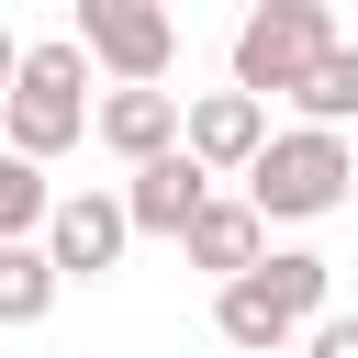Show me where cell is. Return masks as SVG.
I'll return each instance as SVG.
<instances>
[{"label": "cell", "mask_w": 358, "mask_h": 358, "mask_svg": "<svg viewBox=\"0 0 358 358\" xmlns=\"http://www.w3.org/2000/svg\"><path fill=\"white\" fill-rule=\"evenodd\" d=\"M56 313V257L45 235H0V324H45Z\"/></svg>", "instance_id": "cell-11"}, {"label": "cell", "mask_w": 358, "mask_h": 358, "mask_svg": "<svg viewBox=\"0 0 358 358\" xmlns=\"http://www.w3.org/2000/svg\"><path fill=\"white\" fill-rule=\"evenodd\" d=\"M123 246H134L123 190H67V201L45 213V257H56V280H101V268H123Z\"/></svg>", "instance_id": "cell-5"}, {"label": "cell", "mask_w": 358, "mask_h": 358, "mask_svg": "<svg viewBox=\"0 0 358 358\" xmlns=\"http://www.w3.org/2000/svg\"><path fill=\"white\" fill-rule=\"evenodd\" d=\"M11 67H22V45H11V34H0V90H11Z\"/></svg>", "instance_id": "cell-15"}, {"label": "cell", "mask_w": 358, "mask_h": 358, "mask_svg": "<svg viewBox=\"0 0 358 358\" xmlns=\"http://www.w3.org/2000/svg\"><path fill=\"white\" fill-rule=\"evenodd\" d=\"M179 145L224 179V168H246V157L268 145V101H257V90H201V101L179 112Z\"/></svg>", "instance_id": "cell-7"}, {"label": "cell", "mask_w": 358, "mask_h": 358, "mask_svg": "<svg viewBox=\"0 0 358 358\" xmlns=\"http://www.w3.org/2000/svg\"><path fill=\"white\" fill-rule=\"evenodd\" d=\"M0 134H11L22 157H67V145L90 134V45H78V34L22 45V67H11V90H0Z\"/></svg>", "instance_id": "cell-1"}, {"label": "cell", "mask_w": 358, "mask_h": 358, "mask_svg": "<svg viewBox=\"0 0 358 358\" xmlns=\"http://www.w3.org/2000/svg\"><path fill=\"white\" fill-rule=\"evenodd\" d=\"M78 45H90L112 78H168L179 11H168V0H78Z\"/></svg>", "instance_id": "cell-4"}, {"label": "cell", "mask_w": 358, "mask_h": 358, "mask_svg": "<svg viewBox=\"0 0 358 358\" xmlns=\"http://www.w3.org/2000/svg\"><path fill=\"white\" fill-rule=\"evenodd\" d=\"M90 134L134 168V157H157V145H179V90H157V78H123L101 112H90Z\"/></svg>", "instance_id": "cell-8"}, {"label": "cell", "mask_w": 358, "mask_h": 358, "mask_svg": "<svg viewBox=\"0 0 358 358\" xmlns=\"http://www.w3.org/2000/svg\"><path fill=\"white\" fill-rule=\"evenodd\" d=\"M45 213H56V190H45V157L0 145V235H45Z\"/></svg>", "instance_id": "cell-13"}, {"label": "cell", "mask_w": 358, "mask_h": 358, "mask_svg": "<svg viewBox=\"0 0 358 358\" xmlns=\"http://www.w3.org/2000/svg\"><path fill=\"white\" fill-rule=\"evenodd\" d=\"M235 179H246V201H257L268 224H313V213H336V201H347L358 157H347V134H336V123H302V134H268Z\"/></svg>", "instance_id": "cell-2"}, {"label": "cell", "mask_w": 358, "mask_h": 358, "mask_svg": "<svg viewBox=\"0 0 358 358\" xmlns=\"http://www.w3.org/2000/svg\"><path fill=\"white\" fill-rule=\"evenodd\" d=\"M302 358H358V313H313V336H302Z\"/></svg>", "instance_id": "cell-14"}, {"label": "cell", "mask_w": 358, "mask_h": 358, "mask_svg": "<svg viewBox=\"0 0 358 358\" xmlns=\"http://www.w3.org/2000/svg\"><path fill=\"white\" fill-rule=\"evenodd\" d=\"M291 101H302V123H336V134H347V123H358V45H324Z\"/></svg>", "instance_id": "cell-12"}, {"label": "cell", "mask_w": 358, "mask_h": 358, "mask_svg": "<svg viewBox=\"0 0 358 358\" xmlns=\"http://www.w3.org/2000/svg\"><path fill=\"white\" fill-rule=\"evenodd\" d=\"M213 324H224V347H246V358H268V347L302 336V313L268 291V268H235V280L213 291Z\"/></svg>", "instance_id": "cell-10"}, {"label": "cell", "mask_w": 358, "mask_h": 358, "mask_svg": "<svg viewBox=\"0 0 358 358\" xmlns=\"http://www.w3.org/2000/svg\"><path fill=\"white\" fill-rule=\"evenodd\" d=\"M168 11H179V0H168Z\"/></svg>", "instance_id": "cell-16"}, {"label": "cell", "mask_w": 358, "mask_h": 358, "mask_svg": "<svg viewBox=\"0 0 358 358\" xmlns=\"http://www.w3.org/2000/svg\"><path fill=\"white\" fill-rule=\"evenodd\" d=\"M179 246H190V268L235 280V268H257V257H268V213H257V201H201V213L179 224Z\"/></svg>", "instance_id": "cell-9"}, {"label": "cell", "mask_w": 358, "mask_h": 358, "mask_svg": "<svg viewBox=\"0 0 358 358\" xmlns=\"http://www.w3.org/2000/svg\"><path fill=\"white\" fill-rule=\"evenodd\" d=\"M201 201H213V168H201L190 145H157V157H134V179H123V213H134V235H179Z\"/></svg>", "instance_id": "cell-6"}, {"label": "cell", "mask_w": 358, "mask_h": 358, "mask_svg": "<svg viewBox=\"0 0 358 358\" xmlns=\"http://www.w3.org/2000/svg\"><path fill=\"white\" fill-rule=\"evenodd\" d=\"M268 358H280V347H268Z\"/></svg>", "instance_id": "cell-17"}, {"label": "cell", "mask_w": 358, "mask_h": 358, "mask_svg": "<svg viewBox=\"0 0 358 358\" xmlns=\"http://www.w3.org/2000/svg\"><path fill=\"white\" fill-rule=\"evenodd\" d=\"M324 45H336V11H324V0H257V11L235 22V90L291 101L302 67H313Z\"/></svg>", "instance_id": "cell-3"}]
</instances>
